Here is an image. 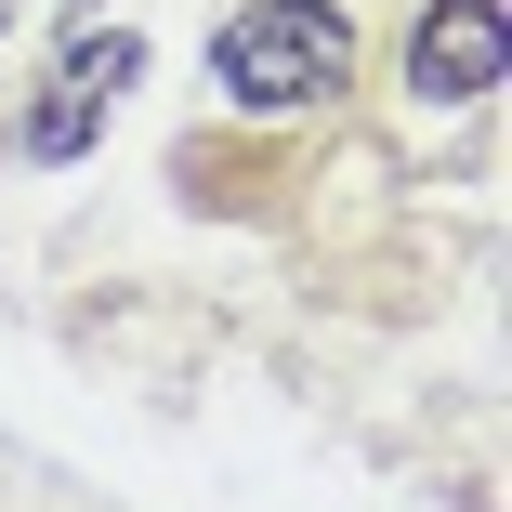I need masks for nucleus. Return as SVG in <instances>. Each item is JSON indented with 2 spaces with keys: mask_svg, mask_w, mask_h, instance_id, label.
Masks as SVG:
<instances>
[{
  "mask_svg": "<svg viewBox=\"0 0 512 512\" xmlns=\"http://www.w3.org/2000/svg\"><path fill=\"white\" fill-rule=\"evenodd\" d=\"M211 79H224V106H250V119L329 106V92L355 79V27L329 14V0H250V14L211 40Z\"/></svg>",
  "mask_w": 512,
  "mask_h": 512,
  "instance_id": "nucleus-1",
  "label": "nucleus"
},
{
  "mask_svg": "<svg viewBox=\"0 0 512 512\" xmlns=\"http://www.w3.org/2000/svg\"><path fill=\"white\" fill-rule=\"evenodd\" d=\"M132 79H145V40H132V27H92V40H66L53 92L27 106V145H40V158H79V145H92V119H106Z\"/></svg>",
  "mask_w": 512,
  "mask_h": 512,
  "instance_id": "nucleus-2",
  "label": "nucleus"
},
{
  "mask_svg": "<svg viewBox=\"0 0 512 512\" xmlns=\"http://www.w3.org/2000/svg\"><path fill=\"white\" fill-rule=\"evenodd\" d=\"M407 79H421L434 106L499 92V79H512V27H499V0H434V14L407 27Z\"/></svg>",
  "mask_w": 512,
  "mask_h": 512,
  "instance_id": "nucleus-3",
  "label": "nucleus"
},
{
  "mask_svg": "<svg viewBox=\"0 0 512 512\" xmlns=\"http://www.w3.org/2000/svg\"><path fill=\"white\" fill-rule=\"evenodd\" d=\"M0 27H14V0H0Z\"/></svg>",
  "mask_w": 512,
  "mask_h": 512,
  "instance_id": "nucleus-4",
  "label": "nucleus"
}]
</instances>
